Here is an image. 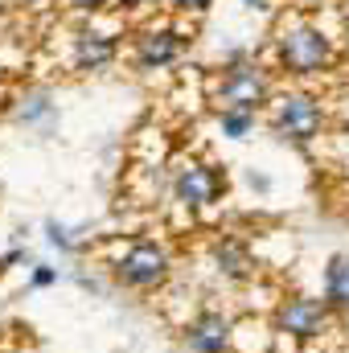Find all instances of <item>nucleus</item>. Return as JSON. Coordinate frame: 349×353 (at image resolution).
Listing matches in <instances>:
<instances>
[{
  "mask_svg": "<svg viewBox=\"0 0 349 353\" xmlns=\"http://www.w3.org/2000/svg\"><path fill=\"white\" fill-rule=\"evenodd\" d=\"M271 50H275V66H279L288 79H312V74H325V70L337 62L333 37H329L317 21H308V17H300V12H292V17H283V21L275 25Z\"/></svg>",
  "mask_w": 349,
  "mask_h": 353,
  "instance_id": "nucleus-1",
  "label": "nucleus"
},
{
  "mask_svg": "<svg viewBox=\"0 0 349 353\" xmlns=\"http://www.w3.org/2000/svg\"><path fill=\"white\" fill-rule=\"evenodd\" d=\"M107 267H111L115 283H123L132 292H161L173 275V251L161 239H132L115 251V259Z\"/></svg>",
  "mask_w": 349,
  "mask_h": 353,
  "instance_id": "nucleus-2",
  "label": "nucleus"
},
{
  "mask_svg": "<svg viewBox=\"0 0 349 353\" xmlns=\"http://www.w3.org/2000/svg\"><path fill=\"white\" fill-rule=\"evenodd\" d=\"M271 74L263 70L259 62L251 58H239V62H226L214 79H210V103L218 111H230V107H243V111H259L271 103Z\"/></svg>",
  "mask_w": 349,
  "mask_h": 353,
  "instance_id": "nucleus-3",
  "label": "nucleus"
},
{
  "mask_svg": "<svg viewBox=\"0 0 349 353\" xmlns=\"http://www.w3.org/2000/svg\"><path fill=\"white\" fill-rule=\"evenodd\" d=\"M267 123L279 140H292V144H312L321 132H325V107L317 94L300 87L275 90L271 103H267Z\"/></svg>",
  "mask_w": 349,
  "mask_h": 353,
  "instance_id": "nucleus-4",
  "label": "nucleus"
},
{
  "mask_svg": "<svg viewBox=\"0 0 349 353\" xmlns=\"http://www.w3.org/2000/svg\"><path fill=\"white\" fill-rule=\"evenodd\" d=\"M329 325H333V308L317 296H283L271 308V329L275 337L288 341H317L329 333Z\"/></svg>",
  "mask_w": 349,
  "mask_h": 353,
  "instance_id": "nucleus-5",
  "label": "nucleus"
},
{
  "mask_svg": "<svg viewBox=\"0 0 349 353\" xmlns=\"http://www.w3.org/2000/svg\"><path fill=\"white\" fill-rule=\"evenodd\" d=\"M222 173L214 169V165H206V161H197V157H181L173 165V176H169V189H173V201L181 210H189V214H197V210H206V205H214L218 197H222Z\"/></svg>",
  "mask_w": 349,
  "mask_h": 353,
  "instance_id": "nucleus-6",
  "label": "nucleus"
},
{
  "mask_svg": "<svg viewBox=\"0 0 349 353\" xmlns=\"http://www.w3.org/2000/svg\"><path fill=\"white\" fill-rule=\"evenodd\" d=\"M185 54V33L173 25H148L132 37V66L136 70H165Z\"/></svg>",
  "mask_w": 349,
  "mask_h": 353,
  "instance_id": "nucleus-7",
  "label": "nucleus"
},
{
  "mask_svg": "<svg viewBox=\"0 0 349 353\" xmlns=\"http://www.w3.org/2000/svg\"><path fill=\"white\" fill-rule=\"evenodd\" d=\"M185 345L189 353H230L235 350V321L222 308H201L185 321Z\"/></svg>",
  "mask_w": 349,
  "mask_h": 353,
  "instance_id": "nucleus-8",
  "label": "nucleus"
},
{
  "mask_svg": "<svg viewBox=\"0 0 349 353\" xmlns=\"http://www.w3.org/2000/svg\"><path fill=\"white\" fill-rule=\"evenodd\" d=\"M115 58H119V37L107 33V29H79V33L70 37V66H74L79 74L107 70Z\"/></svg>",
  "mask_w": 349,
  "mask_h": 353,
  "instance_id": "nucleus-9",
  "label": "nucleus"
},
{
  "mask_svg": "<svg viewBox=\"0 0 349 353\" xmlns=\"http://www.w3.org/2000/svg\"><path fill=\"white\" fill-rule=\"evenodd\" d=\"M210 263H214V271H218L226 283H251V279L259 275L251 247H247L243 239H230V234H226V239H214Z\"/></svg>",
  "mask_w": 349,
  "mask_h": 353,
  "instance_id": "nucleus-10",
  "label": "nucleus"
},
{
  "mask_svg": "<svg viewBox=\"0 0 349 353\" xmlns=\"http://www.w3.org/2000/svg\"><path fill=\"white\" fill-rule=\"evenodd\" d=\"M325 304L349 316V255H333L325 267Z\"/></svg>",
  "mask_w": 349,
  "mask_h": 353,
  "instance_id": "nucleus-11",
  "label": "nucleus"
},
{
  "mask_svg": "<svg viewBox=\"0 0 349 353\" xmlns=\"http://www.w3.org/2000/svg\"><path fill=\"white\" fill-rule=\"evenodd\" d=\"M255 115H259V111L230 107V111H218V128H222V136H230V140H247V136L255 132Z\"/></svg>",
  "mask_w": 349,
  "mask_h": 353,
  "instance_id": "nucleus-12",
  "label": "nucleus"
},
{
  "mask_svg": "<svg viewBox=\"0 0 349 353\" xmlns=\"http://www.w3.org/2000/svg\"><path fill=\"white\" fill-rule=\"evenodd\" d=\"M50 115H54V103H50L41 90H33V94L21 99V119H25V123H41V119H50Z\"/></svg>",
  "mask_w": 349,
  "mask_h": 353,
  "instance_id": "nucleus-13",
  "label": "nucleus"
},
{
  "mask_svg": "<svg viewBox=\"0 0 349 353\" xmlns=\"http://www.w3.org/2000/svg\"><path fill=\"white\" fill-rule=\"evenodd\" d=\"M46 239H50L58 251H74V239H70V230H66L62 222H54V218L46 222Z\"/></svg>",
  "mask_w": 349,
  "mask_h": 353,
  "instance_id": "nucleus-14",
  "label": "nucleus"
},
{
  "mask_svg": "<svg viewBox=\"0 0 349 353\" xmlns=\"http://www.w3.org/2000/svg\"><path fill=\"white\" fill-rule=\"evenodd\" d=\"M29 283H33V288H54V283H58V271L46 267V263H37L33 267V275H29Z\"/></svg>",
  "mask_w": 349,
  "mask_h": 353,
  "instance_id": "nucleus-15",
  "label": "nucleus"
},
{
  "mask_svg": "<svg viewBox=\"0 0 349 353\" xmlns=\"http://www.w3.org/2000/svg\"><path fill=\"white\" fill-rule=\"evenodd\" d=\"M169 4H173L177 12H206L214 0H169Z\"/></svg>",
  "mask_w": 349,
  "mask_h": 353,
  "instance_id": "nucleus-16",
  "label": "nucleus"
},
{
  "mask_svg": "<svg viewBox=\"0 0 349 353\" xmlns=\"http://www.w3.org/2000/svg\"><path fill=\"white\" fill-rule=\"evenodd\" d=\"M70 8H79V12H99V8H107L111 0H66Z\"/></svg>",
  "mask_w": 349,
  "mask_h": 353,
  "instance_id": "nucleus-17",
  "label": "nucleus"
},
{
  "mask_svg": "<svg viewBox=\"0 0 349 353\" xmlns=\"http://www.w3.org/2000/svg\"><path fill=\"white\" fill-rule=\"evenodd\" d=\"M243 4H247L251 12H271V8H275V0H243Z\"/></svg>",
  "mask_w": 349,
  "mask_h": 353,
  "instance_id": "nucleus-18",
  "label": "nucleus"
},
{
  "mask_svg": "<svg viewBox=\"0 0 349 353\" xmlns=\"http://www.w3.org/2000/svg\"><path fill=\"white\" fill-rule=\"evenodd\" d=\"M296 4H308V8H312V4H321V0H296Z\"/></svg>",
  "mask_w": 349,
  "mask_h": 353,
  "instance_id": "nucleus-19",
  "label": "nucleus"
}]
</instances>
